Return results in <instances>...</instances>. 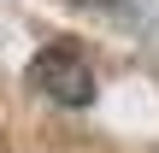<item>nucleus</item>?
Segmentation results:
<instances>
[{
    "mask_svg": "<svg viewBox=\"0 0 159 153\" xmlns=\"http://www.w3.org/2000/svg\"><path fill=\"white\" fill-rule=\"evenodd\" d=\"M30 88H41L59 106H89L94 100V65L83 59L77 41H47L30 59Z\"/></svg>",
    "mask_w": 159,
    "mask_h": 153,
    "instance_id": "1",
    "label": "nucleus"
}]
</instances>
